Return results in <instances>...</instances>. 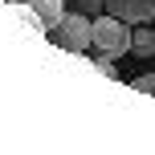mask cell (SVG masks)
<instances>
[{"label":"cell","mask_w":155,"mask_h":155,"mask_svg":"<svg viewBox=\"0 0 155 155\" xmlns=\"http://www.w3.org/2000/svg\"><path fill=\"white\" fill-rule=\"evenodd\" d=\"M25 4L33 8V12L45 21V29L53 33L57 25H61V16H65V0H25Z\"/></svg>","instance_id":"277c9868"},{"label":"cell","mask_w":155,"mask_h":155,"mask_svg":"<svg viewBox=\"0 0 155 155\" xmlns=\"http://www.w3.org/2000/svg\"><path fill=\"white\" fill-rule=\"evenodd\" d=\"M86 57H90V61L98 65V70L106 74V78H118V65H114V53H106V49H98V53H86Z\"/></svg>","instance_id":"8992f818"},{"label":"cell","mask_w":155,"mask_h":155,"mask_svg":"<svg viewBox=\"0 0 155 155\" xmlns=\"http://www.w3.org/2000/svg\"><path fill=\"white\" fill-rule=\"evenodd\" d=\"M106 12L127 25H147L155 16V0H106Z\"/></svg>","instance_id":"3957f363"},{"label":"cell","mask_w":155,"mask_h":155,"mask_svg":"<svg viewBox=\"0 0 155 155\" xmlns=\"http://www.w3.org/2000/svg\"><path fill=\"white\" fill-rule=\"evenodd\" d=\"M8 4H16V0H8Z\"/></svg>","instance_id":"9c48e42d"},{"label":"cell","mask_w":155,"mask_h":155,"mask_svg":"<svg viewBox=\"0 0 155 155\" xmlns=\"http://www.w3.org/2000/svg\"><path fill=\"white\" fill-rule=\"evenodd\" d=\"M131 53H139V57H151L155 53V29H151V25L131 29Z\"/></svg>","instance_id":"5b68a950"},{"label":"cell","mask_w":155,"mask_h":155,"mask_svg":"<svg viewBox=\"0 0 155 155\" xmlns=\"http://www.w3.org/2000/svg\"><path fill=\"white\" fill-rule=\"evenodd\" d=\"M78 12H86V16H102V12H106V0H78Z\"/></svg>","instance_id":"52a82bcc"},{"label":"cell","mask_w":155,"mask_h":155,"mask_svg":"<svg viewBox=\"0 0 155 155\" xmlns=\"http://www.w3.org/2000/svg\"><path fill=\"white\" fill-rule=\"evenodd\" d=\"M135 90H139V94H147V98H155V74H143V78H135Z\"/></svg>","instance_id":"ba28073f"},{"label":"cell","mask_w":155,"mask_h":155,"mask_svg":"<svg viewBox=\"0 0 155 155\" xmlns=\"http://www.w3.org/2000/svg\"><path fill=\"white\" fill-rule=\"evenodd\" d=\"M94 49H106V53H131V29H127V21H118V16L102 12L94 16Z\"/></svg>","instance_id":"7a4b0ae2"},{"label":"cell","mask_w":155,"mask_h":155,"mask_svg":"<svg viewBox=\"0 0 155 155\" xmlns=\"http://www.w3.org/2000/svg\"><path fill=\"white\" fill-rule=\"evenodd\" d=\"M53 41L65 49V53H78V57H82L86 49L94 45V16H86V12H65L61 25L53 29Z\"/></svg>","instance_id":"6da1fadb"}]
</instances>
